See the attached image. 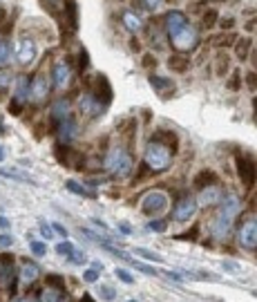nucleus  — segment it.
Segmentation results:
<instances>
[{
    "instance_id": "f257e3e1",
    "label": "nucleus",
    "mask_w": 257,
    "mask_h": 302,
    "mask_svg": "<svg viewBox=\"0 0 257 302\" xmlns=\"http://www.w3.org/2000/svg\"><path fill=\"white\" fill-rule=\"evenodd\" d=\"M239 213H242V200H239L237 195L222 197V201H219V210H217V215H215L213 224H210V231H213L215 237L226 239L228 233L233 231V224H235V219H237Z\"/></svg>"
},
{
    "instance_id": "20e7f679",
    "label": "nucleus",
    "mask_w": 257,
    "mask_h": 302,
    "mask_svg": "<svg viewBox=\"0 0 257 302\" xmlns=\"http://www.w3.org/2000/svg\"><path fill=\"white\" fill-rule=\"evenodd\" d=\"M197 40H199V34L194 32V27H190V25L186 23L184 27L170 38V43H172L175 49H179V52H188V49H193L194 45H197Z\"/></svg>"
},
{
    "instance_id": "6ab92c4d",
    "label": "nucleus",
    "mask_w": 257,
    "mask_h": 302,
    "mask_svg": "<svg viewBox=\"0 0 257 302\" xmlns=\"http://www.w3.org/2000/svg\"><path fill=\"white\" fill-rule=\"evenodd\" d=\"M40 275V268L36 267L34 262H30V260H25L23 267H20V280H23L25 284H32L36 278Z\"/></svg>"
},
{
    "instance_id": "a211bd4d",
    "label": "nucleus",
    "mask_w": 257,
    "mask_h": 302,
    "mask_svg": "<svg viewBox=\"0 0 257 302\" xmlns=\"http://www.w3.org/2000/svg\"><path fill=\"white\" fill-rule=\"evenodd\" d=\"M49 117H52V121H56V123H61L63 119H67L69 117V101L67 99H59V101L54 103Z\"/></svg>"
},
{
    "instance_id": "58836bf2",
    "label": "nucleus",
    "mask_w": 257,
    "mask_h": 302,
    "mask_svg": "<svg viewBox=\"0 0 257 302\" xmlns=\"http://www.w3.org/2000/svg\"><path fill=\"white\" fill-rule=\"evenodd\" d=\"M67 258H69V262H74V264L85 262V253H83V251H76V249H72V253H69Z\"/></svg>"
},
{
    "instance_id": "ea45409f",
    "label": "nucleus",
    "mask_w": 257,
    "mask_h": 302,
    "mask_svg": "<svg viewBox=\"0 0 257 302\" xmlns=\"http://www.w3.org/2000/svg\"><path fill=\"white\" fill-rule=\"evenodd\" d=\"M239 83H242V78H239V72H233L230 81H228V90H239Z\"/></svg>"
},
{
    "instance_id": "c03bdc74",
    "label": "nucleus",
    "mask_w": 257,
    "mask_h": 302,
    "mask_svg": "<svg viewBox=\"0 0 257 302\" xmlns=\"http://www.w3.org/2000/svg\"><path fill=\"white\" fill-rule=\"evenodd\" d=\"M40 233H43V237H45V239H49V237L54 235V231H52V226L45 224V222H43V224H40Z\"/></svg>"
},
{
    "instance_id": "c756f323",
    "label": "nucleus",
    "mask_w": 257,
    "mask_h": 302,
    "mask_svg": "<svg viewBox=\"0 0 257 302\" xmlns=\"http://www.w3.org/2000/svg\"><path fill=\"white\" fill-rule=\"evenodd\" d=\"M45 282H47L52 289H59V291H61V289H63V282H65V280H63V275L49 273V275H45Z\"/></svg>"
},
{
    "instance_id": "7c9ffc66",
    "label": "nucleus",
    "mask_w": 257,
    "mask_h": 302,
    "mask_svg": "<svg viewBox=\"0 0 257 302\" xmlns=\"http://www.w3.org/2000/svg\"><path fill=\"white\" fill-rule=\"evenodd\" d=\"M32 253L36 255V258H45V253H47V246H45V242H32Z\"/></svg>"
},
{
    "instance_id": "412c9836",
    "label": "nucleus",
    "mask_w": 257,
    "mask_h": 302,
    "mask_svg": "<svg viewBox=\"0 0 257 302\" xmlns=\"http://www.w3.org/2000/svg\"><path fill=\"white\" fill-rule=\"evenodd\" d=\"M121 20H123V25H126V30H128V32H132V34L141 32V20H139V16H136L134 11H123V14H121Z\"/></svg>"
},
{
    "instance_id": "aec40b11",
    "label": "nucleus",
    "mask_w": 257,
    "mask_h": 302,
    "mask_svg": "<svg viewBox=\"0 0 257 302\" xmlns=\"http://www.w3.org/2000/svg\"><path fill=\"white\" fill-rule=\"evenodd\" d=\"M98 81V88H96V94L94 97L98 99V101L103 103V105H107V103L112 101V90H110V81H107L105 76H96Z\"/></svg>"
},
{
    "instance_id": "0eeeda50",
    "label": "nucleus",
    "mask_w": 257,
    "mask_h": 302,
    "mask_svg": "<svg viewBox=\"0 0 257 302\" xmlns=\"http://www.w3.org/2000/svg\"><path fill=\"white\" fill-rule=\"evenodd\" d=\"M239 242L246 251H255L257 246V222L255 217H248L239 229Z\"/></svg>"
},
{
    "instance_id": "2eb2a0df",
    "label": "nucleus",
    "mask_w": 257,
    "mask_h": 302,
    "mask_svg": "<svg viewBox=\"0 0 257 302\" xmlns=\"http://www.w3.org/2000/svg\"><path fill=\"white\" fill-rule=\"evenodd\" d=\"M36 56V43L32 38H23L18 45V61L23 65H30Z\"/></svg>"
},
{
    "instance_id": "c85d7f7f",
    "label": "nucleus",
    "mask_w": 257,
    "mask_h": 302,
    "mask_svg": "<svg viewBox=\"0 0 257 302\" xmlns=\"http://www.w3.org/2000/svg\"><path fill=\"white\" fill-rule=\"evenodd\" d=\"M134 253L141 255L143 260H148V262H163V258H161L159 253H152V251H148V249H134Z\"/></svg>"
},
{
    "instance_id": "4c0bfd02",
    "label": "nucleus",
    "mask_w": 257,
    "mask_h": 302,
    "mask_svg": "<svg viewBox=\"0 0 257 302\" xmlns=\"http://www.w3.org/2000/svg\"><path fill=\"white\" fill-rule=\"evenodd\" d=\"M222 267H224V271H228V273H239L242 271V267H239L237 262H230V260H224Z\"/></svg>"
},
{
    "instance_id": "13d9d810",
    "label": "nucleus",
    "mask_w": 257,
    "mask_h": 302,
    "mask_svg": "<svg viewBox=\"0 0 257 302\" xmlns=\"http://www.w3.org/2000/svg\"><path fill=\"white\" fill-rule=\"evenodd\" d=\"M128 302H139V300H128Z\"/></svg>"
},
{
    "instance_id": "9b49d317",
    "label": "nucleus",
    "mask_w": 257,
    "mask_h": 302,
    "mask_svg": "<svg viewBox=\"0 0 257 302\" xmlns=\"http://www.w3.org/2000/svg\"><path fill=\"white\" fill-rule=\"evenodd\" d=\"M78 110H81L85 117H96V114H101L103 110H105V105H103L94 94H83V97L78 99Z\"/></svg>"
},
{
    "instance_id": "b1692460",
    "label": "nucleus",
    "mask_w": 257,
    "mask_h": 302,
    "mask_svg": "<svg viewBox=\"0 0 257 302\" xmlns=\"http://www.w3.org/2000/svg\"><path fill=\"white\" fill-rule=\"evenodd\" d=\"M168 67L175 69V72H186V69H188V59L181 56V54H175V56L168 59Z\"/></svg>"
},
{
    "instance_id": "c9c22d12",
    "label": "nucleus",
    "mask_w": 257,
    "mask_h": 302,
    "mask_svg": "<svg viewBox=\"0 0 257 302\" xmlns=\"http://www.w3.org/2000/svg\"><path fill=\"white\" fill-rule=\"evenodd\" d=\"M114 273H117V278H119V280H123L126 284H134V278H132V273H128L126 268H117Z\"/></svg>"
},
{
    "instance_id": "4468645a",
    "label": "nucleus",
    "mask_w": 257,
    "mask_h": 302,
    "mask_svg": "<svg viewBox=\"0 0 257 302\" xmlns=\"http://www.w3.org/2000/svg\"><path fill=\"white\" fill-rule=\"evenodd\" d=\"M222 201V190L217 188V186H206V188H201V195H199V206H204V208H208V206H215Z\"/></svg>"
},
{
    "instance_id": "1a4fd4ad",
    "label": "nucleus",
    "mask_w": 257,
    "mask_h": 302,
    "mask_svg": "<svg viewBox=\"0 0 257 302\" xmlns=\"http://www.w3.org/2000/svg\"><path fill=\"white\" fill-rule=\"evenodd\" d=\"M237 172H239L242 184L246 186V188H253L257 170H255V161H253L251 157H237Z\"/></svg>"
},
{
    "instance_id": "a878e982",
    "label": "nucleus",
    "mask_w": 257,
    "mask_h": 302,
    "mask_svg": "<svg viewBox=\"0 0 257 302\" xmlns=\"http://www.w3.org/2000/svg\"><path fill=\"white\" fill-rule=\"evenodd\" d=\"M208 184H215V172H210V170L199 172L197 179H194V186H197V188H206Z\"/></svg>"
},
{
    "instance_id": "393cba45",
    "label": "nucleus",
    "mask_w": 257,
    "mask_h": 302,
    "mask_svg": "<svg viewBox=\"0 0 257 302\" xmlns=\"http://www.w3.org/2000/svg\"><path fill=\"white\" fill-rule=\"evenodd\" d=\"M251 45H253L251 38H239L237 43H235V54H237L239 59L244 61L248 56V52H251Z\"/></svg>"
},
{
    "instance_id": "f03ea898",
    "label": "nucleus",
    "mask_w": 257,
    "mask_h": 302,
    "mask_svg": "<svg viewBox=\"0 0 257 302\" xmlns=\"http://www.w3.org/2000/svg\"><path fill=\"white\" fill-rule=\"evenodd\" d=\"M103 166L110 175H117V177H130L132 175V152L128 150L126 146H112L107 150L105 159H103Z\"/></svg>"
},
{
    "instance_id": "8fccbe9b",
    "label": "nucleus",
    "mask_w": 257,
    "mask_h": 302,
    "mask_svg": "<svg viewBox=\"0 0 257 302\" xmlns=\"http://www.w3.org/2000/svg\"><path fill=\"white\" fill-rule=\"evenodd\" d=\"M52 229L56 231V233H61V235H63V237H67V229H65L63 224H52Z\"/></svg>"
},
{
    "instance_id": "f704fd0d",
    "label": "nucleus",
    "mask_w": 257,
    "mask_h": 302,
    "mask_svg": "<svg viewBox=\"0 0 257 302\" xmlns=\"http://www.w3.org/2000/svg\"><path fill=\"white\" fill-rule=\"evenodd\" d=\"M72 249H74V246L67 242V239H65V242H61L59 246H56V253H59V255H63V258H67V255L72 253Z\"/></svg>"
},
{
    "instance_id": "37998d69",
    "label": "nucleus",
    "mask_w": 257,
    "mask_h": 302,
    "mask_svg": "<svg viewBox=\"0 0 257 302\" xmlns=\"http://www.w3.org/2000/svg\"><path fill=\"white\" fill-rule=\"evenodd\" d=\"M161 2H163V0H143V5H146V9H148V11H155L157 7L161 5Z\"/></svg>"
},
{
    "instance_id": "423d86ee",
    "label": "nucleus",
    "mask_w": 257,
    "mask_h": 302,
    "mask_svg": "<svg viewBox=\"0 0 257 302\" xmlns=\"http://www.w3.org/2000/svg\"><path fill=\"white\" fill-rule=\"evenodd\" d=\"M165 206H168V197H165V193H161V190H152V193H148V195L143 197V201H141V210H143L146 215L161 213Z\"/></svg>"
},
{
    "instance_id": "603ef678",
    "label": "nucleus",
    "mask_w": 257,
    "mask_h": 302,
    "mask_svg": "<svg viewBox=\"0 0 257 302\" xmlns=\"http://www.w3.org/2000/svg\"><path fill=\"white\" fill-rule=\"evenodd\" d=\"M246 81H248V88H251V90L255 88V74H253V72L248 74V78H246Z\"/></svg>"
},
{
    "instance_id": "39448f33",
    "label": "nucleus",
    "mask_w": 257,
    "mask_h": 302,
    "mask_svg": "<svg viewBox=\"0 0 257 302\" xmlns=\"http://www.w3.org/2000/svg\"><path fill=\"white\" fill-rule=\"evenodd\" d=\"M194 210H197V200L193 195H184L177 200L175 210H172V219L175 222H188V219H193Z\"/></svg>"
},
{
    "instance_id": "6e6d98bb",
    "label": "nucleus",
    "mask_w": 257,
    "mask_h": 302,
    "mask_svg": "<svg viewBox=\"0 0 257 302\" xmlns=\"http://www.w3.org/2000/svg\"><path fill=\"white\" fill-rule=\"evenodd\" d=\"M2 157H5V152H2V148H0V161H2Z\"/></svg>"
},
{
    "instance_id": "2f4dec72",
    "label": "nucleus",
    "mask_w": 257,
    "mask_h": 302,
    "mask_svg": "<svg viewBox=\"0 0 257 302\" xmlns=\"http://www.w3.org/2000/svg\"><path fill=\"white\" fill-rule=\"evenodd\" d=\"M98 293H101L103 300H107V302L117 298V291H114V287H105V284H101V287H98Z\"/></svg>"
},
{
    "instance_id": "bf43d9fd",
    "label": "nucleus",
    "mask_w": 257,
    "mask_h": 302,
    "mask_svg": "<svg viewBox=\"0 0 257 302\" xmlns=\"http://www.w3.org/2000/svg\"><path fill=\"white\" fill-rule=\"evenodd\" d=\"M61 302H65V300H63V298H61Z\"/></svg>"
},
{
    "instance_id": "4be33fe9",
    "label": "nucleus",
    "mask_w": 257,
    "mask_h": 302,
    "mask_svg": "<svg viewBox=\"0 0 257 302\" xmlns=\"http://www.w3.org/2000/svg\"><path fill=\"white\" fill-rule=\"evenodd\" d=\"M0 175H5V177H11V179H16V181H27V184L36 186V181L32 179V177L27 175V172L18 170V168H0Z\"/></svg>"
},
{
    "instance_id": "79ce46f5",
    "label": "nucleus",
    "mask_w": 257,
    "mask_h": 302,
    "mask_svg": "<svg viewBox=\"0 0 257 302\" xmlns=\"http://www.w3.org/2000/svg\"><path fill=\"white\" fill-rule=\"evenodd\" d=\"M148 34H150V38H152V43L157 45V47H161V32L157 30V27H152V30H148Z\"/></svg>"
},
{
    "instance_id": "a19ab883",
    "label": "nucleus",
    "mask_w": 257,
    "mask_h": 302,
    "mask_svg": "<svg viewBox=\"0 0 257 302\" xmlns=\"http://www.w3.org/2000/svg\"><path fill=\"white\" fill-rule=\"evenodd\" d=\"M132 267L139 268V271H143V273H148V275H157V268L146 267V264H141V262H132Z\"/></svg>"
},
{
    "instance_id": "a18cd8bd",
    "label": "nucleus",
    "mask_w": 257,
    "mask_h": 302,
    "mask_svg": "<svg viewBox=\"0 0 257 302\" xmlns=\"http://www.w3.org/2000/svg\"><path fill=\"white\" fill-rule=\"evenodd\" d=\"M9 81H11V76L7 72H0V90H5L7 85H9Z\"/></svg>"
},
{
    "instance_id": "864d4df0",
    "label": "nucleus",
    "mask_w": 257,
    "mask_h": 302,
    "mask_svg": "<svg viewBox=\"0 0 257 302\" xmlns=\"http://www.w3.org/2000/svg\"><path fill=\"white\" fill-rule=\"evenodd\" d=\"M0 229H9V219L0 215Z\"/></svg>"
},
{
    "instance_id": "dca6fc26",
    "label": "nucleus",
    "mask_w": 257,
    "mask_h": 302,
    "mask_svg": "<svg viewBox=\"0 0 257 302\" xmlns=\"http://www.w3.org/2000/svg\"><path fill=\"white\" fill-rule=\"evenodd\" d=\"M30 83H32V78L25 76V74H20V76L16 78V90H14V101L16 103H25L27 99H30Z\"/></svg>"
},
{
    "instance_id": "ddd939ff",
    "label": "nucleus",
    "mask_w": 257,
    "mask_h": 302,
    "mask_svg": "<svg viewBox=\"0 0 257 302\" xmlns=\"http://www.w3.org/2000/svg\"><path fill=\"white\" fill-rule=\"evenodd\" d=\"M186 23H188V20H186V16L181 14V11H177V9L168 11V14H165V32H168V38H172Z\"/></svg>"
},
{
    "instance_id": "72a5a7b5",
    "label": "nucleus",
    "mask_w": 257,
    "mask_h": 302,
    "mask_svg": "<svg viewBox=\"0 0 257 302\" xmlns=\"http://www.w3.org/2000/svg\"><path fill=\"white\" fill-rule=\"evenodd\" d=\"M98 275H101V271H98V268H88V271L83 273V280H85V282H96L98 280Z\"/></svg>"
},
{
    "instance_id": "e433bc0d",
    "label": "nucleus",
    "mask_w": 257,
    "mask_h": 302,
    "mask_svg": "<svg viewBox=\"0 0 257 302\" xmlns=\"http://www.w3.org/2000/svg\"><path fill=\"white\" fill-rule=\"evenodd\" d=\"M146 229L152 231V233H161V231H165V222L163 219H159V222H148Z\"/></svg>"
},
{
    "instance_id": "4d7b16f0",
    "label": "nucleus",
    "mask_w": 257,
    "mask_h": 302,
    "mask_svg": "<svg viewBox=\"0 0 257 302\" xmlns=\"http://www.w3.org/2000/svg\"><path fill=\"white\" fill-rule=\"evenodd\" d=\"M2 132H5V128H2V126H0V134H2Z\"/></svg>"
},
{
    "instance_id": "f3484780",
    "label": "nucleus",
    "mask_w": 257,
    "mask_h": 302,
    "mask_svg": "<svg viewBox=\"0 0 257 302\" xmlns=\"http://www.w3.org/2000/svg\"><path fill=\"white\" fill-rule=\"evenodd\" d=\"M148 81H150V85L161 94V97H163L165 92L170 94L172 90H175V81H170L168 76H157V74H150V76H148Z\"/></svg>"
},
{
    "instance_id": "09e8293b",
    "label": "nucleus",
    "mask_w": 257,
    "mask_h": 302,
    "mask_svg": "<svg viewBox=\"0 0 257 302\" xmlns=\"http://www.w3.org/2000/svg\"><path fill=\"white\" fill-rule=\"evenodd\" d=\"M143 65H146V67H155V65H157V59L148 54V56H143Z\"/></svg>"
},
{
    "instance_id": "473e14b6",
    "label": "nucleus",
    "mask_w": 257,
    "mask_h": 302,
    "mask_svg": "<svg viewBox=\"0 0 257 302\" xmlns=\"http://www.w3.org/2000/svg\"><path fill=\"white\" fill-rule=\"evenodd\" d=\"M7 61H9V45L0 38V65H7Z\"/></svg>"
},
{
    "instance_id": "3c124183",
    "label": "nucleus",
    "mask_w": 257,
    "mask_h": 302,
    "mask_svg": "<svg viewBox=\"0 0 257 302\" xmlns=\"http://www.w3.org/2000/svg\"><path fill=\"white\" fill-rule=\"evenodd\" d=\"M219 23H222V27H226V30H230V27H233V25H235V20H233V18H226V20H219Z\"/></svg>"
},
{
    "instance_id": "de8ad7c7",
    "label": "nucleus",
    "mask_w": 257,
    "mask_h": 302,
    "mask_svg": "<svg viewBox=\"0 0 257 302\" xmlns=\"http://www.w3.org/2000/svg\"><path fill=\"white\" fill-rule=\"evenodd\" d=\"M11 244H14L11 235H0V246H11Z\"/></svg>"
},
{
    "instance_id": "7ed1b4c3",
    "label": "nucleus",
    "mask_w": 257,
    "mask_h": 302,
    "mask_svg": "<svg viewBox=\"0 0 257 302\" xmlns=\"http://www.w3.org/2000/svg\"><path fill=\"white\" fill-rule=\"evenodd\" d=\"M146 168H150V172H165L172 166V150L163 146V143H148L146 157H143Z\"/></svg>"
},
{
    "instance_id": "9d476101",
    "label": "nucleus",
    "mask_w": 257,
    "mask_h": 302,
    "mask_svg": "<svg viewBox=\"0 0 257 302\" xmlns=\"http://www.w3.org/2000/svg\"><path fill=\"white\" fill-rule=\"evenodd\" d=\"M69 76H72L69 63H67V61H61V63H56V65H54V69H52V85H54L56 90L67 88Z\"/></svg>"
},
{
    "instance_id": "bb28decb",
    "label": "nucleus",
    "mask_w": 257,
    "mask_h": 302,
    "mask_svg": "<svg viewBox=\"0 0 257 302\" xmlns=\"http://www.w3.org/2000/svg\"><path fill=\"white\" fill-rule=\"evenodd\" d=\"M40 302H61V291L59 289H45L43 293H40Z\"/></svg>"
},
{
    "instance_id": "cd10ccee",
    "label": "nucleus",
    "mask_w": 257,
    "mask_h": 302,
    "mask_svg": "<svg viewBox=\"0 0 257 302\" xmlns=\"http://www.w3.org/2000/svg\"><path fill=\"white\" fill-rule=\"evenodd\" d=\"M217 11H215V9H208V11H206V14H204V18H201V27H204V30H210V27H213V25L215 23H217Z\"/></svg>"
},
{
    "instance_id": "5fc2aeb1",
    "label": "nucleus",
    "mask_w": 257,
    "mask_h": 302,
    "mask_svg": "<svg viewBox=\"0 0 257 302\" xmlns=\"http://www.w3.org/2000/svg\"><path fill=\"white\" fill-rule=\"evenodd\" d=\"M16 302H38V300H36L34 296H25V298H18Z\"/></svg>"
},
{
    "instance_id": "f8f14e48",
    "label": "nucleus",
    "mask_w": 257,
    "mask_h": 302,
    "mask_svg": "<svg viewBox=\"0 0 257 302\" xmlns=\"http://www.w3.org/2000/svg\"><path fill=\"white\" fill-rule=\"evenodd\" d=\"M76 132H78V123L74 121L72 117L63 119V121L59 123V143H63V146H69V143L76 139Z\"/></svg>"
},
{
    "instance_id": "5701e85b",
    "label": "nucleus",
    "mask_w": 257,
    "mask_h": 302,
    "mask_svg": "<svg viewBox=\"0 0 257 302\" xmlns=\"http://www.w3.org/2000/svg\"><path fill=\"white\" fill-rule=\"evenodd\" d=\"M65 186H67V190H69V193H74V195L90 197V200H94V197H96V193H94V190L85 188V186H83V184H78V181H74V179H69Z\"/></svg>"
},
{
    "instance_id": "6e6552de",
    "label": "nucleus",
    "mask_w": 257,
    "mask_h": 302,
    "mask_svg": "<svg viewBox=\"0 0 257 302\" xmlns=\"http://www.w3.org/2000/svg\"><path fill=\"white\" fill-rule=\"evenodd\" d=\"M49 90H52V85H49L47 76L36 74V76L32 78V83H30V99L34 103H43L45 99L49 97Z\"/></svg>"
},
{
    "instance_id": "49530a36",
    "label": "nucleus",
    "mask_w": 257,
    "mask_h": 302,
    "mask_svg": "<svg viewBox=\"0 0 257 302\" xmlns=\"http://www.w3.org/2000/svg\"><path fill=\"white\" fill-rule=\"evenodd\" d=\"M119 229H121L123 235H132V233H134V229H132V226L128 224V222H121V224H119Z\"/></svg>"
}]
</instances>
